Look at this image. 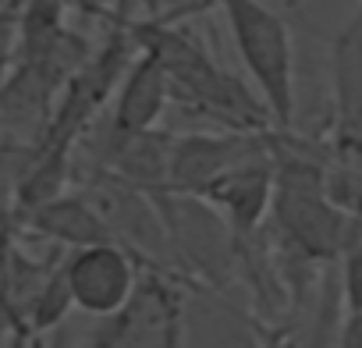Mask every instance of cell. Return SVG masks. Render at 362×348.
<instances>
[{
    "label": "cell",
    "mask_w": 362,
    "mask_h": 348,
    "mask_svg": "<svg viewBox=\"0 0 362 348\" xmlns=\"http://www.w3.org/2000/svg\"><path fill=\"white\" fill-rule=\"evenodd\" d=\"M167 107H170V79L153 54L139 50V57L128 64V71L114 93V107L103 124L114 135L149 132V128H160V117Z\"/></svg>",
    "instance_id": "cell-8"
},
{
    "label": "cell",
    "mask_w": 362,
    "mask_h": 348,
    "mask_svg": "<svg viewBox=\"0 0 362 348\" xmlns=\"http://www.w3.org/2000/svg\"><path fill=\"white\" fill-rule=\"evenodd\" d=\"M163 15V0H110V25H132Z\"/></svg>",
    "instance_id": "cell-12"
},
{
    "label": "cell",
    "mask_w": 362,
    "mask_h": 348,
    "mask_svg": "<svg viewBox=\"0 0 362 348\" xmlns=\"http://www.w3.org/2000/svg\"><path fill=\"white\" fill-rule=\"evenodd\" d=\"M341 267V306L344 313H362V238L344 249Z\"/></svg>",
    "instance_id": "cell-11"
},
{
    "label": "cell",
    "mask_w": 362,
    "mask_h": 348,
    "mask_svg": "<svg viewBox=\"0 0 362 348\" xmlns=\"http://www.w3.org/2000/svg\"><path fill=\"white\" fill-rule=\"evenodd\" d=\"M334 348H362V313H344Z\"/></svg>",
    "instance_id": "cell-13"
},
{
    "label": "cell",
    "mask_w": 362,
    "mask_h": 348,
    "mask_svg": "<svg viewBox=\"0 0 362 348\" xmlns=\"http://www.w3.org/2000/svg\"><path fill=\"white\" fill-rule=\"evenodd\" d=\"M135 47L142 54H153L167 79H170V103L189 110L203 121L221 124V132H267L274 128L267 103L259 93H252L238 75H231L217 57L203 47L199 36H192L181 18L156 15L128 25Z\"/></svg>",
    "instance_id": "cell-1"
},
{
    "label": "cell",
    "mask_w": 362,
    "mask_h": 348,
    "mask_svg": "<svg viewBox=\"0 0 362 348\" xmlns=\"http://www.w3.org/2000/svg\"><path fill=\"white\" fill-rule=\"evenodd\" d=\"M71 309H75V302H71L68 277H64V260H61V267L50 274V281L43 284L40 298L33 302V313H29V330H33V337H43V334L57 330Z\"/></svg>",
    "instance_id": "cell-10"
},
{
    "label": "cell",
    "mask_w": 362,
    "mask_h": 348,
    "mask_svg": "<svg viewBox=\"0 0 362 348\" xmlns=\"http://www.w3.org/2000/svg\"><path fill=\"white\" fill-rule=\"evenodd\" d=\"M0 4H4V0H0Z\"/></svg>",
    "instance_id": "cell-16"
},
{
    "label": "cell",
    "mask_w": 362,
    "mask_h": 348,
    "mask_svg": "<svg viewBox=\"0 0 362 348\" xmlns=\"http://www.w3.org/2000/svg\"><path fill=\"white\" fill-rule=\"evenodd\" d=\"M8 214H11V210L4 207V199H0V217H8Z\"/></svg>",
    "instance_id": "cell-15"
},
{
    "label": "cell",
    "mask_w": 362,
    "mask_h": 348,
    "mask_svg": "<svg viewBox=\"0 0 362 348\" xmlns=\"http://www.w3.org/2000/svg\"><path fill=\"white\" fill-rule=\"evenodd\" d=\"M18 231H29L57 249H86V245H100V242H114L110 228L103 224V217L93 210V203L82 192H64L29 214L15 217Z\"/></svg>",
    "instance_id": "cell-9"
},
{
    "label": "cell",
    "mask_w": 362,
    "mask_h": 348,
    "mask_svg": "<svg viewBox=\"0 0 362 348\" xmlns=\"http://www.w3.org/2000/svg\"><path fill=\"white\" fill-rule=\"evenodd\" d=\"M267 132H185V135H174L170 192L199 199L224 170H231L238 160L252 156L267 142Z\"/></svg>",
    "instance_id": "cell-7"
},
{
    "label": "cell",
    "mask_w": 362,
    "mask_h": 348,
    "mask_svg": "<svg viewBox=\"0 0 362 348\" xmlns=\"http://www.w3.org/2000/svg\"><path fill=\"white\" fill-rule=\"evenodd\" d=\"M210 4H217V0H189L185 8H174V11H167L170 18H185V15H196V11H203V8H210Z\"/></svg>",
    "instance_id": "cell-14"
},
{
    "label": "cell",
    "mask_w": 362,
    "mask_h": 348,
    "mask_svg": "<svg viewBox=\"0 0 362 348\" xmlns=\"http://www.w3.org/2000/svg\"><path fill=\"white\" fill-rule=\"evenodd\" d=\"M330 163L362 170V11L330 40Z\"/></svg>",
    "instance_id": "cell-4"
},
{
    "label": "cell",
    "mask_w": 362,
    "mask_h": 348,
    "mask_svg": "<svg viewBox=\"0 0 362 348\" xmlns=\"http://www.w3.org/2000/svg\"><path fill=\"white\" fill-rule=\"evenodd\" d=\"M142 270L146 267L117 242L71 249L64 256V277H68L71 302H75V309H82L86 316H96V320H107L128 306V298L139 288Z\"/></svg>",
    "instance_id": "cell-5"
},
{
    "label": "cell",
    "mask_w": 362,
    "mask_h": 348,
    "mask_svg": "<svg viewBox=\"0 0 362 348\" xmlns=\"http://www.w3.org/2000/svg\"><path fill=\"white\" fill-rule=\"evenodd\" d=\"M231 43L270 110L274 128L295 124V50L288 22L263 0H217Z\"/></svg>",
    "instance_id": "cell-2"
},
{
    "label": "cell",
    "mask_w": 362,
    "mask_h": 348,
    "mask_svg": "<svg viewBox=\"0 0 362 348\" xmlns=\"http://www.w3.org/2000/svg\"><path fill=\"white\" fill-rule=\"evenodd\" d=\"M274 185H277V174H274V153H270V139H267L252 156H245L231 170H224L199 199L210 203L228 221V228L235 231V242H249L270 221Z\"/></svg>",
    "instance_id": "cell-6"
},
{
    "label": "cell",
    "mask_w": 362,
    "mask_h": 348,
    "mask_svg": "<svg viewBox=\"0 0 362 348\" xmlns=\"http://www.w3.org/2000/svg\"><path fill=\"white\" fill-rule=\"evenodd\" d=\"M185 288L181 277L146 267L128 306L96 323L89 348H185Z\"/></svg>",
    "instance_id": "cell-3"
}]
</instances>
